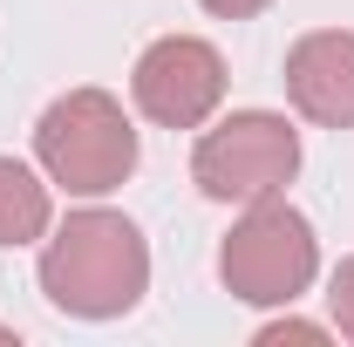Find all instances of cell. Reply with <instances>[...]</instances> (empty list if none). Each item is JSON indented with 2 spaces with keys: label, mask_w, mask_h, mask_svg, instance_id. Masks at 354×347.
<instances>
[{
  "label": "cell",
  "mask_w": 354,
  "mask_h": 347,
  "mask_svg": "<svg viewBox=\"0 0 354 347\" xmlns=\"http://www.w3.org/2000/svg\"><path fill=\"white\" fill-rule=\"evenodd\" d=\"M205 14H218V21H252V14H266L272 0H198Z\"/></svg>",
  "instance_id": "10"
},
{
  "label": "cell",
  "mask_w": 354,
  "mask_h": 347,
  "mask_svg": "<svg viewBox=\"0 0 354 347\" xmlns=\"http://www.w3.org/2000/svg\"><path fill=\"white\" fill-rule=\"evenodd\" d=\"M300 171V130L279 109H232L218 130L198 136L191 150V184L212 205H259L279 198Z\"/></svg>",
  "instance_id": "4"
},
{
  "label": "cell",
  "mask_w": 354,
  "mask_h": 347,
  "mask_svg": "<svg viewBox=\"0 0 354 347\" xmlns=\"http://www.w3.org/2000/svg\"><path fill=\"white\" fill-rule=\"evenodd\" d=\"M55 225V205H48V184L21 157H0V245H35Z\"/></svg>",
  "instance_id": "7"
},
{
  "label": "cell",
  "mask_w": 354,
  "mask_h": 347,
  "mask_svg": "<svg viewBox=\"0 0 354 347\" xmlns=\"http://www.w3.org/2000/svg\"><path fill=\"white\" fill-rule=\"evenodd\" d=\"M41 293L75 320H123L150 293V245L123 212H68L41 245Z\"/></svg>",
  "instance_id": "1"
},
{
  "label": "cell",
  "mask_w": 354,
  "mask_h": 347,
  "mask_svg": "<svg viewBox=\"0 0 354 347\" xmlns=\"http://www.w3.org/2000/svg\"><path fill=\"white\" fill-rule=\"evenodd\" d=\"M327 313H334V327L354 341V259L334 265V279H327Z\"/></svg>",
  "instance_id": "8"
},
{
  "label": "cell",
  "mask_w": 354,
  "mask_h": 347,
  "mask_svg": "<svg viewBox=\"0 0 354 347\" xmlns=\"http://www.w3.org/2000/svg\"><path fill=\"white\" fill-rule=\"evenodd\" d=\"M313 272H320V238H313L307 218L293 205H279V198L245 205V218L218 245V279H225V293L245 306H293L313 286Z\"/></svg>",
  "instance_id": "3"
},
{
  "label": "cell",
  "mask_w": 354,
  "mask_h": 347,
  "mask_svg": "<svg viewBox=\"0 0 354 347\" xmlns=\"http://www.w3.org/2000/svg\"><path fill=\"white\" fill-rule=\"evenodd\" d=\"M130 95L157 130H205L225 102V55L198 35H164L136 55Z\"/></svg>",
  "instance_id": "5"
},
{
  "label": "cell",
  "mask_w": 354,
  "mask_h": 347,
  "mask_svg": "<svg viewBox=\"0 0 354 347\" xmlns=\"http://www.w3.org/2000/svg\"><path fill=\"white\" fill-rule=\"evenodd\" d=\"M286 102L320 130H354V35L313 28L286 48Z\"/></svg>",
  "instance_id": "6"
},
{
  "label": "cell",
  "mask_w": 354,
  "mask_h": 347,
  "mask_svg": "<svg viewBox=\"0 0 354 347\" xmlns=\"http://www.w3.org/2000/svg\"><path fill=\"white\" fill-rule=\"evenodd\" d=\"M279 341H327V327H313V320H266L259 327V347H279Z\"/></svg>",
  "instance_id": "9"
},
{
  "label": "cell",
  "mask_w": 354,
  "mask_h": 347,
  "mask_svg": "<svg viewBox=\"0 0 354 347\" xmlns=\"http://www.w3.org/2000/svg\"><path fill=\"white\" fill-rule=\"evenodd\" d=\"M35 157L68 198H102L136 171V130L109 88H68L35 123Z\"/></svg>",
  "instance_id": "2"
}]
</instances>
